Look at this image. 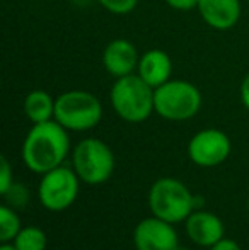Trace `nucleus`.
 Instances as JSON below:
<instances>
[{"mask_svg":"<svg viewBox=\"0 0 249 250\" xmlns=\"http://www.w3.org/2000/svg\"><path fill=\"white\" fill-rule=\"evenodd\" d=\"M70 150L68 129L51 119L38 123L27 131L23 143V160L36 174H46L60 167Z\"/></svg>","mask_w":249,"mask_h":250,"instance_id":"f257e3e1","label":"nucleus"},{"mask_svg":"<svg viewBox=\"0 0 249 250\" xmlns=\"http://www.w3.org/2000/svg\"><path fill=\"white\" fill-rule=\"evenodd\" d=\"M113 111L126 123H143L150 118L154 107V89L136 73L114 80L110 92Z\"/></svg>","mask_w":249,"mask_h":250,"instance_id":"f03ea898","label":"nucleus"},{"mask_svg":"<svg viewBox=\"0 0 249 250\" xmlns=\"http://www.w3.org/2000/svg\"><path fill=\"white\" fill-rule=\"evenodd\" d=\"M202 92L188 80H167L154 89V107L167 121H188L202 109Z\"/></svg>","mask_w":249,"mask_h":250,"instance_id":"7ed1b4c3","label":"nucleus"},{"mask_svg":"<svg viewBox=\"0 0 249 250\" xmlns=\"http://www.w3.org/2000/svg\"><path fill=\"white\" fill-rule=\"evenodd\" d=\"M149 206L154 216L173 225L186 221L189 214L196 211L195 194L189 192L183 182L173 177L154 182L149 192Z\"/></svg>","mask_w":249,"mask_h":250,"instance_id":"20e7f679","label":"nucleus"},{"mask_svg":"<svg viewBox=\"0 0 249 250\" xmlns=\"http://www.w3.org/2000/svg\"><path fill=\"white\" fill-rule=\"evenodd\" d=\"M103 118V104L87 90H68L55 101V121L68 131H89Z\"/></svg>","mask_w":249,"mask_h":250,"instance_id":"39448f33","label":"nucleus"},{"mask_svg":"<svg viewBox=\"0 0 249 250\" xmlns=\"http://www.w3.org/2000/svg\"><path fill=\"white\" fill-rule=\"evenodd\" d=\"M73 170L86 184L106 182L114 170V155L99 138H86L73 148Z\"/></svg>","mask_w":249,"mask_h":250,"instance_id":"423d86ee","label":"nucleus"},{"mask_svg":"<svg viewBox=\"0 0 249 250\" xmlns=\"http://www.w3.org/2000/svg\"><path fill=\"white\" fill-rule=\"evenodd\" d=\"M79 181L80 177L77 175V172L63 165L43 174L40 189H38L41 204L50 211L67 209L77 199Z\"/></svg>","mask_w":249,"mask_h":250,"instance_id":"0eeeda50","label":"nucleus"},{"mask_svg":"<svg viewBox=\"0 0 249 250\" xmlns=\"http://www.w3.org/2000/svg\"><path fill=\"white\" fill-rule=\"evenodd\" d=\"M232 143L224 131L206 128L198 131L188 143V157L198 167H217L229 158Z\"/></svg>","mask_w":249,"mask_h":250,"instance_id":"6e6552de","label":"nucleus"},{"mask_svg":"<svg viewBox=\"0 0 249 250\" xmlns=\"http://www.w3.org/2000/svg\"><path fill=\"white\" fill-rule=\"evenodd\" d=\"M133 244L136 250H176L178 233L173 223L157 216L145 218L133 231Z\"/></svg>","mask_w":249,"mask_h":250,"instance_id":"1a4fd4ad","label":"nucleus"},{"mask_svg":"<svg viewBox=\"0 0 249 250\" xmlns=\"http://www.w3.org/2000/svg\"><path fill=\"white\" fill-rule=\"evenodd\" d=\"M138 62H140V53L132 41L118 38V40L110 41L104 46L103 66L114 79L136 73Z\"/></svg>","mask_w":249,"mask_h":250,"instance_id":"9d476101","label":"nucleus"},{"mask_svg":"<svg viewBox=\"0 0 249 250\" xmlns=\"http://www.w3.org/2000/svg\"><path fill=\"white\" fill-rule=\"evenodd\" d=\"M243 0H198L202 21L215 31H229L239 22Z\"/></svg>","mask_w":249,"mask_h":250,"instance_id":"9b49d317","label":"nucleus"},{"mask_svg":"<svg viewBox=\"0 0 249 250\" xmlns=\"http://www.w3.org/2000/svg\"><path fill=\"white\" fill-rule=\"evenodd\" d=\"M186 233L193 244L212 247L224 238V223L217 214L196 209L186 220Z\"/></svg>","mask_w":249,"mask_h":250,"instance_id":"f8f14e48","label":"nucleus"},{"mask_svg":"<svg viewBox=\"0 0 249 250\" xmlns=\"http://www.w3.org/2000/svg\"><path fill=\"white\" fill-rule=\"evenodd\" d=\"M173 73V62L171 56L164 50H147L143 55H140V62L136 66V75L149 83L152 89H157L167 80H171Z\"/></svg>","mask_w":249,"mask_h":250,"instance_id":"ddd939ff","label":"nucleus"},{"mask_svg":"<svg viewBox=\"0 0 249 250\" xmlns=\"http://www.w3.org/2000/svg\"><path fill=\"white\" fill-rule=\"evenodd\" d=\"M55 101L46 90H33L24 99V114L33 125L55 119Z\"/></svg>","mask_w":249,"mask_h":250,"instance_id":"4468645a","label":"nucleus"},{"mask_svg":"<svg viewBox=\"0 0 249 250\" xmlns=\"http://www.w3.org/2000/svg\"><path fill=\"white\" fill-rule=\"evenodd\" d=\"M12 244L16 245L17 250H45L46 249V233L36 227L21 228Z\"/></svg>","mask_w":249,"mask_h":250,"instance_id":"2eb2a0df","label":"nucleus"},{"mask_svg":"<svg viewBox=\"0 0 249 250\" xmlns=\"http://www.w3.org/2000/svg\"><path fill=\"white\" fill-rule=\"evenodd\" d=\"M21 220L17 213L9 206H0V240L2 244L14 242L17 233L21 231Z\"/></svg>","mask_w":249,"mask_h":250,"instance_id":"dca6fc26","label":"nucleus"},{"mask_svg":"<svg viewBox=\"0 0 249 250\" xmlns=\"http://www.w3.org/2000/svg\"><path fill=\"white\" fill-rule=\"evenodd\" d=\"M96 2L114 16H126L138 5V0H96Z\"/></svg>","mask_w":249,"mask_h":250,"instance_id":"f3484780","label":"nucleus"},{"mask_svg":"<svg viewBox=\"0 0 249 250\" xmlns=\"http://www.w3.org/2000/svg\"><path fill=\"white\" fill-rule=\"evenodd\" d=\"M0 164H2V168H0V194H7L10 188H12V168H10V164L5 157L0 158Z\"/></svg>","mask_w":249,"mask_h":250,"instance_id":"a211bd4d","label":"nucleus"},{"mask_svg":"<svg viewBox=\"0 0 249 250\" xmlns=\"http://www.w3.org/2000/svg\"><path fill=\"white\" fill-rule=\"evenodd\" d=\"M166 3L174 10H181V12H186V10H193L198 7V0H166Z\"/></svg>","mask_w":249,"mask_h":250,"instance_id":"6ab92c4d","label":"nucleus"},{"mask_svg":"<svg viewBox=\"0 0 249 250\" xmlns=\"http://www.w3.org/2000/svg\"><path fill=\"white\" fill-rule=\"evenodd\" d=\"M210 250H241V247L237 242L230 240V238H222V240H219L215 245H212Z\"/></svg>","mask_w":249,"mask_h":250,"instance_id":"aec40b11","label":"nucleus"},{"mask_svg":"<svg viewBox=\"0 0 249 250\" xmlns=\"http://www.w3.org/2000/svg\"><path fill=\"white\" fill-rule=\"evenodd\" d=\"M239 96H241V102H243V105L249 111V73L243 79V82H241Z\"/></svg>","mask_w":249,"mask_h":250,"instance_id":"412c9836","label":"nucleus"},{"mask_svg":"<svg viewBox=\"0 0 249 250\" xmlns=\"http://www.w3.org/2000/svg\"><path fill=\"white\" fill-rule=\"evenodd\" d=\"M0 250H17V249H16V245L9 242V244H2V245H0Z\"/></svg>","mask_w":249,"mask_h":250,"instance_id":"4be33fe9","label":"nucleus"},{"mask_svg":"<svg viewBox=\"0 0 249 250\" xmlns=\"http://www.w3.org/2000/svg\"><path fill=\"white\" fill-rule=\"evenodd\" d=\"M176 250H189V249L188 247H183V245H178Z\"/></svg>","mask_w":249,"mask_h":250,"instance_id":"5701e85b","label":"nucleus"},{"mask_svg":"<svg viewBox=\"0 0 249 250\" xmlns=\"http://www.w3.org/2000/svg\"><path fill=\"white\" fill-rule=\"evenodd\" d=\"M243 2H249V0H243Z\"/></svg>","mask_w":249,"mask_h":250,"instance_id":"b1692460","label":"nucleus"},{"mask_svg":"<svg viewBox=\"0 0 249 250\" xmlns=\"http://www.w3.org/2000/svg\"><path fill=\"white\" fill-rule=\"evenodd\" d=\"M248 209H249V203H248Z\"/></svg>","mask_w":249,"mask_h":250,"instance_id":"393cba45","label":"nucleus"}]
</instances>
